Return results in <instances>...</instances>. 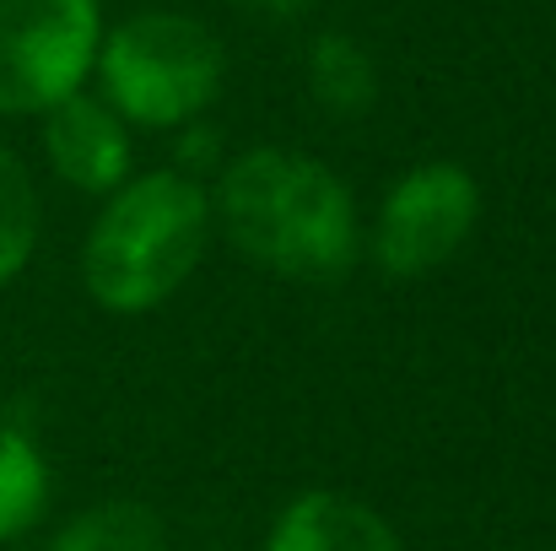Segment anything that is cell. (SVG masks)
<instances>
[{"label": "cell", "mask_w": 556, "mask_h": 551, "mask_svg": "<svg viewBox=\"0 0 556 551\" xmlns=\"http://www.w3.org/2000/svg\"><path fill=\"white\" fill-rule=\"evenodd\" d=\"M211 216L254 265L292 281H341L357 260V205L308 152L254 147L216 179Z\"/></svg>", "instance_id": "cell-1"}, {"label": "cell", "mask_w": 556, "mask_h": 551, "mask_svg": "<svg viewBox=\"0 0 556 551\" xmlns=\"http://www.w3.org/2000/svg\"><path fill=\"white\" fill-rule=\"evenodd\" d=\"M205 238H211V195L200 189V179L179 168L125 179L98 211L81 249V276L92 303L109 314H147L168 303L194 276Z\"/></svg>", "instance_id": "cell-2"}, {"label": "cell", "mask_w": 556, "mask_h": 551, "mask_svg": "<svg viewBox=\"0 0 556 551\" xmlns=\"http://www.w3.org/2000/svg\"><path fill=\"white\" fill-rule=\"evenodd\" d=\"M103 82V103L125 125L179 130L194 125L227 76V54L216 33L185 11H136L109 38H98L92 60Z\"/></svg>", "instance_id": "cell-3"}, {"label": "cell", "mask_w": 556, "mask_h": 551, "mask_svg": "<svg viewBox=\"0 0 556 551\" xmlns=\"http://www.w3.org/2000/svg\"><path fill=\"white\" fill-rule=\"evenodd\" d=\"M98 0H0V114H43L98 60Z\"/></svg>", "instance_id": "cell-4"}, {"label": "cell", "mask_w": 556, "mask_h": 551, "mask_svg": "<svg viewBox=\"0 0 556 551\" xmlns=\"http://www.w3.org/2000/svg\"><path fill=\"white\" fill-rule=\"evenodd\" d=\"M481 216V189L454 163H421L383 195L372 254L389 276H427L459 254Z\"/></svg>", "instance_id": "cell-5"}, {"label": "cell", "mask_w": 556, "mask_h": 551, "mask_svg": "<svg viewBox=\"0 0 556 551\" xmlns=\"http://www.w3.org/2000/svg\"><path fill=\"white\" fill-rule=\"evenodd\" d=\"M43 152L54 174L81 195H114L130 179V130L92 92H71L43 109Z\"/></svg>", "instance_id": "cell-6"}, {"label": "cell", "mask_w": 556, "mask_h": 551, "mask_svg": "<svg viewBox=\"0 0 556 551\" xmlns=\"http://www.w3.org/2000/svg\"><path fill=\"white\" fill-rule=\"evenodd\" d=\"M265 551H400L383 514L346 492H303L281 509Z\"/></svg>", "instance_id": "cell-7"}, {"label": "cell", "mask_w": 556, "mask_h": 551, "mask_svg": "<svg viewBox=\"0 0 556 551\" xmlns=\"http://www.w3.org/2000/svg\"><path fill=\"white\" fill-rule=\"evenodd\" d=\"M308 92L336 120L368 114L372 98H378V71H372L368 49L346 33H319L308 49Z\"/></svg>", "instance_id": "cell-8"}, {"label": "cell", "mask_w": 556, "mask_h": 551, "mask_svg": "<svg viewBox=\"0 0 556 551\" xmlns=\"http://www.w3.org/2000/svg\"><path fill=\"white\" fill-rule=\"evenodd\" d=\"M49 551H168V530L163 519L147 509V503H92L81 509L54 541Z\"/></svg>", "instance_id": "cell-9"}, {"label": "cell", "mask_w": 556, "mask_h": 551, "mask_svg": "<svg viewBox=\"0 0 556 551\" xmlns=\"http://www.w3.org/2000/svg\"><path fill=\"white\" fill-rule=\"evenodd\" d=\"M43 503H49V465L38 443L0 422V541H16L22 530H33Z\"/></svg>", "instance_id": "cell-10"}, {"label": "cell", "mask_w": 556, "mask_h": 551, "mask_svg": "<svg viewBox=\"0 0 556 551\" xmlns=\"http://www.w3.org/2000/svg\"><path fill=\"white\" fill-rule=\"evenodd\" d=\"M38 243V189L11 147H0V287L33 260Z\"/></svg>", "instance_id": "cell-11"}, {"label": "cell", "mask_w": 556, "mask_h": 551, "mask_svg": "<svg viewBox=\"0 0 556 551\" xmlns=\"http://www.w3.org/2000/svg\"><path fill=\"white\" fill-rule=\"evenodd\" d=\"M238 11H249L254 22H298L308 11V0H232Z\"/></svg>", "instance_id": "cell-12"}, {"label": "cell", "mask_w": 556, "mask_h": 551, "mask_svg": "<svg viewBox=\"0 0 556 551\" xmlns=\"http://www.w3.org/2000/svg\"><path fill=\"white\" fill-rule=\"evenodd\" d=\"M179 158H185L189 168H205V163L216 158V136H211V130H189L185 141H179Z\"/></svg>", "instance_id": "cell-13"}]
</instances>
